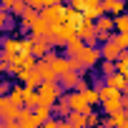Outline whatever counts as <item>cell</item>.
<instances>
[{"label": "cell", "instance_id": "1", "mask_svg": "<svg viewBox=\"0 0 128 128\" xmlns=\"http://www.w3.org/2000/svg\"><path fill=\"white\" fill-rule=\"evenodd\" d=\"M60 80H43L40 86H38V90H40V103L43 106H55L58 103V98H60Z\"/></svg>", "mask_w": 128, "mask_h": 128}, {"label": "cell", "instance_id": "2", "mask_svg": "<svg viewBox=\"0 0 128 128\" xmlns=\"http://www.w3.org/2000/svg\"><path fill=\"white\" fill-rule=\"evenodd\" d=\"M100 58H103L100 48H96V45H90V43H86V48H83V50L76 55V60L80 63V68H93Z\"/></svg>", "mask_w": 128, "mask_h": 128}, {"label": "cell", "instance_id": "3", "mask_svg": "<svg viewBox=\"0 0 128 128\" xmlns=\"http://www.w3.org/2000/svg\"><path fill=\"white\" fill-rule=\"evenodd\" d=\"M66 13H68V8L63 5V3H58V5H45V8H43V18H45L50 25L63 23V20H66Z\"/></svg>", "mask_w": 128, "mask_h": 128}, {"label": "cell", "instance_id": "4", "mask_svg": "<svg viewBox=\"0 0 128 128\" xmlns=\"http://www.w3.org/2000/svg\"><path fill=\"white\" fill-rule=\"evenodd\" d=\"M123 50H126V48L120 45V40H118L116 35L100 45V53H103V58H108V60H118V58L123 55Z\"/></svg>", "mask_w": 128, "mask_h": 128}, {"label": "cell", "instance_id": "5", "mask_svg": "<svg viewBox=\"0 0 128 128\" xmlns=\"http://www.w3.org/2000/svg\"><path fill=\"white\" fill-rule=\"evenodd\" d=\"M78 35L86 40V43H90V45H96L98 43V28H96V20H83V25L78 28Z\"/></svg>", "mask_w": 128, "mask_h": 128}, {"label": "cell", "instance_id": "6", "mask_svg": "<svg viewBox=\"0 0 128 128\" xmlns=\"http://www.w3.org/2000/svg\"><path fill=\"white\" fill-rule=\"evenodd\" d=\"M30 38H33V55H35V58H45L48 50L53 48L50 38H48V35H30Z\"/></svg>", "mask_w": 128, "mask_h": 128}, {"label": "cell", "instance_id": "7", "mask_svg": "<svg viewBox=\"0 0 128 128\" xmlns=\"http://www.w3.org/2000/svg\"><path fill=\"white\" fill-rule=\"evenodd\" d=\"M70 106H73V110H80V113H90L93 110V106H90V100L86 98V93L83 90H73L70 93Z\"/></svg>", "mask_w": 128, "mask_h": 128}, {"label": "cell", "instance_id": "8", "mask_svg": "<svg viewBox=\"0 0 128 128\" xmlns=\"http://www.w3.org/2000/svg\"><path fill=\"white\" fill-rule=\"evenodd\" d=\"M18 80H23L25 86L38 88V86L43 83V73H40L38 68H25V70H20V73H18Z\"/></svg>", "mask_w": 128, "mask_h": 128}, {"label": "cell", "instance_id": "9", "mask_svg": "<svg viewBox=\"0 0 128 128\" xmlns=\"http://www.w3.org/2000/svg\"><path fill=\"white\" fill-rule=\"evenodd\" d=\"M35 126H43V123H40V118L35 116V110H33V108L23 106V108H20V128H35Z\"/></svg>", "mask_w": 128, "mask_h": 128}, {"label": "cell", "instance_id": "10", "mask_svg": "<svg viewBox=\"0 0 128 128\" xmlns=\"http://www.w3.org/2000/svg\"><path fill=\"white\" fill-rule=\"evenodd\" d=\"M40 15H43L40 8H28V10L18 18V23H20V28H33V25L40 20Z\"/></svg>", "mask_w": 128, "mask_h": 128}, {"label": "cell", "instance_id": "11", "mask_svg": "<svg viewBox=\"0 0 128 128\" xmlns=\"http://www.w3.org/2000/svg\"><path fill=\"white\" fill-rule=\"evenodd\" d=\"M103 8L108 15H120L128 8V0H103Z\"/></svg>", "mask_w": 128, "mask_h": 128}, {"label": "cell", "instance_id": "12", "mask_svg": "<svg viewBox=\"0 0 128 128\" xmlns=\"http://www.w3.org/2000/svg\"><path fill=\"white\" fill-rule=\"evenodd\" d=\"M80 70H68V73H63L60 76V86L63 88H78V83H80Z\"/></svg>", "mask_w": 128, "mask_h": 128}, {"label": "cell", "instance_id": "13", "mask_svg": "<svg viewBox=\"0 0 128 128\" xmlns=\"http://www.w3.org/2000/svg\"><path fill=\"white\" fill-rule=\"evenodd\" d=\"M106 83H108V86H113V88H118V90H126V86H128V78H126L120 70H116V73L106 76Z\"/></svg>", "mask_w": 128, "mask_h": 128}, {"label": "cell", "instance_id": "14", "mask_svg": "<svg viewBox=\"0 0 128 128\" xmlns=\"http://www.w3.org/2000/svg\"><path fill=\"white\" fill-rule=\"evenodd\" d=\"M25 106L28 108H35L40 106V90L33 88V86H25Z\"/></svg>", "mask_w": 128, "mask_h": 128}, {"label": "cell", "instance_id": "15", "mask_svg": "<svg viewBox=\"0 0 128 128\" xmlns=\"http://www.w3.org/2000/svg\"><path fill=\"white\" fill-rule=\"evenodd\" d=\"M53 108H55V113H58V116H66V118H68V116H70V110H73V106H70V96L58 98V103H55Z\"/></svg>", "mask_w": 128, "mask_h": 128}, {"label": "cell", "instance_id": "16", "mask_svg": "<svg viewBox=\"0 0 128 128\" xmlns=\"http://www.w3.org/2000/svg\"><path fill=\"white\" fill-rule=\"evenodd\" d=\"M68 120V126H88V113H80V110H70V116L66 118Z\"/></svg>", "mask_w": 128, "mask_h": 128}, {"label": "cell", "instance_id": "17", "mask_svg": "<svg viewBox=\"0 0 128 128\" xmlns=\"http://www.w3.org/2000/svg\"><path fill=\"white\" fill-rule=\"evenodd\" d=\"M50 28H53V25H50V23H48V20L40 15V20H38V23L30 28V35H48V33H50Z\"/></svg>", "mask_w": 128, "mask_h": 128}, {"label": "cell", "instance_id": "18", "mask_svg": "<svg viewBox=\"0 0 128 128\" xmlns=\"http://www.w3.org/2000/svg\"><path fill=\"white\" fill-rule=\"evenodd\" d=\"M3 50L5 53H20V40L18 38H5L3 40Z\"/></svg>", "mask_w": 128, "mask_h": 128}, {"label": "cell", "instance_id": "19", "mask_svg": "<svg viewBox=\"0 0 128 128\" xmlns=\"http://www.w3.org/2000/svg\"><path fill=\"white\" fill-rule=\"evenodd\" d=\"M28 8H30V5H28V0H15V3H13V5H10V13H13V15H18V18H20V15H23V13H25V10H28Z\"/></svg>", "mask_w": 128, "mask_h": 128}, {"label": "cell", "instance_id": "20", "mask_svg": "<svg viewBox=\"0 0 128 128\" xmlns=\"http://www.w3.org/2000/svg\"><path fill=\"white\" fill-rule=\"evenodd\" d=\"M113 18H116V30L118 33L128 30V13H120V15H113Z\"/></svg>", "mask_w": 128, "mask_h": 128}, {"label": "cell", "instance_id": "21", "mask_svg": "<svg viewBox=\"0 0 128 128\" xmlns=\"http://www.w3.org/2000/svg\"><path fill=\"white\" fill-rule=\"evenodd\" d=\"M116 38H118V40H120V45H123V48L128 50V30H123V33H118Z\"/></svg>", "mask_w": 128, "mask_h": 128}, {"label": "cell", "instance_id": "22", "mask_svg": "<svg viewBox=\"0 0 128 128\" xmlns=\"http://www.w3.org/2000/svg\"><path fill=\"white\" fill-rule=\"evenodd\" d=\"M98 120H100V118H98V113H93V110H90V113H88V126H96Z\"/></svg>", "mask_w": 128, "mask_h": 128}, {"label": "cell", "instance_id": "23", "mask_svg": "<svg viewBox=\"0 0 128 128\" xmlns=\"http://www.w3.org/2000/svg\"><path fill=\"white\" fill-rule=\"evenodd\" d=\"M28 5H30V8H40V10L45 8V3H43V0H28Z\"/></svg>", "mask_w": 128, "mask_h": 128}, {"label": "cell", "instance_id": "24", "mask_svg": "<svg viewBox=\"0 0 128 128\" xmlns=\"http://www.w3.org/2000/svg\"><path fill=\"white\" fill-rule=\"evenodd\" d=\"M45 5H58V3H63V0H43Z\"/></svg>", "mask_w": 128, "mask_h": 128}, {"label": "cell", "instance_id": "25", "mask_svg": "<svg viewBox=\"0 0 128 128\" xmlns=\"http://www.w3.org/2000/svg\"><path fill=\"white\" fill-rule=\"evenodd\" d=\"M126 93H128V86H126Z\"/></svg>", "mask_w": 128, "mask_h": 128}, {"label": "cell", "instance_id": "26", "mask_svg": "<svg viewBox=\"0 0 128 128\" xmlns=\"http://www.w3.org/2000/svg\"><path fill=\"white\" fill-rule=\"evenodd\" d=\"M126 13H128V8H126Z\"/></svg>", "mask_w": 128, "mask_h": 128}]
</instances>
